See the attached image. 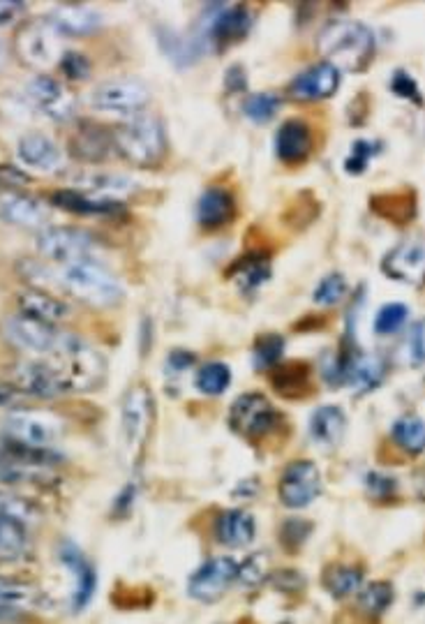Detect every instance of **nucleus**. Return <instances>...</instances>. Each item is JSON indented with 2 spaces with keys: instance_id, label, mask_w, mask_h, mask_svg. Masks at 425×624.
<instances>
[{
  "instance_id": "nucleus-28",
  "label": "nucleus",
  "mask_w": 425,
  "mask_h": 624,
  "mask_svg": "<svg viewBox=\"0 0 425 624\" xmlns=\"http://www.w3.org/2000/svg\"><path fill=\"white\" fill-rule=\"evenodd\" d=\"M0 215H3L7 222L19 227H44L49 220V213L44 204H40L33 197L14 195V192L0 195Z\"/></svg>"
},
{
  "instance_id": "nucleus-27",
  "label": "nucleus",
  "mask_w": 425,
  "mask_h": 624,
  "mask_svg": "<svg viewBox=\"0 0 425 624\" xmlns=\"http://www.w3.org/2000/svg\"><path fill=\"white\" fill-rule=\"evenodd\" d=\"M275 151L287 165H298V162L308 160L312 151V135L308 125L303 121H287L275 135Z\"/></svg>"
},
{
  "instance_id": "nucleus-31",
  "label": "nucleus",
  "mask_w": 425,
  "mask_h": 624,
  "mask_svg": "<svg viewBox=\"0 0 425 624\" xmlns=\"http://www.w3.org/2000/svg\"><path fill=\"white\" fill-rule=\"evenodd\" d=\"M35 601V590L26 583L0 578V622L17 620Z\"/></svg>"
},
{
  "instance_id": "nucleus-36",
  "label": "nucleus",
  "mask_w": 425,
  "mask_h": 624,
  "mask_svg": "<svg viewBox=\"0 0 425 624\" xmlns=\"http://www.w3.org/2000/svg\"><path fill=\"white\" fill-rule=\"evenodd\" d=\"M231 384V370L227 363L213 361L206 363L197 370V389L206 396H220L225 393Z\"/></svg>"
},
{
  "instance_id": "nucleus-12",
  "label": "nucleus",
  "mask_w": 425,
  "mask_h": 624,
  "mask_svg": "<svg viewBox=\"0 0 425 624\" xmlns=\"http://www.w3.org/2000/svg\"><path fill=\"white\" fill-rule=\"evenodd\" d=\"M61 433V421L44 412H14L5 421V437L40 449L54 447V442L61 437Z\"/></svg>"
},
{
  "instance_id": "nucleus-51",
  "label": "nucleus",
  "mask_w": 425,
  "mask_h": 624,
  "mask_svg": "<svg viewBox=\"0 0 425 624\" xmlns=\"http://www.w3.org/2000/svg\"><path fill=\"white\" fill-rule=\"evenodd\" d=\"M28 176L24 172H19L17 167L10 165H0V185H26Z\"/></svg>"
},
{
  "instance_id": "nucleus-33",
  "label": "nucleus",
  "mask_w": 425,
  "mask_h": 624,
  "mask_svg": "<svg viewBox=\"0 0 425 624\" xmlns=\"http://www.w3.org/2000/svg\"><path fill=\"white\" fill-rule=\"evenodd\" d=\"M28 546L31 539L26 520L0 514V560H19L26 555Z\"/></svg>"
},
{
  "instance_id": "nucleus-42",
  "label": "nucleus",
  "mask_w": 425,
  "mask_h": 624,
  "mask_svg": "<svg viewBox=\"0 0 425 624\" xmlns=\"http://www.w3.org/2000/svg\"><path fill=\"white\" fill-rule=\"evenodd\" d=\"M409 317V308L405 303H386V306L377 312L375 317V331L379 336H393L405 326Z\"/></svg>"
},
{
  "instance_id": "nucleus-20",
  "label": "nucleus",
  "mask_w": 425,
  "mask_h": 624,
  "mask_svg": "<svg viewBox=\"0 0 425 624\" xmlns=\"http://www.w3.org/2000/svg\"><path fill=\"white\" fill-rule=\"evenodd\" d=\"M335 373L342 382H347L356 393H368L377 389L384 380V361L372 354H349L338 363Z\"/></svg>"
},
{
  "instance_id": "nucleus-16",
  "label": "nucleus",
  "mask_w": 425,
  "mask_h": 624,
  "mask_svg": "<svg viewBox=\"0 0 425 624\" xmlns=\"http://www.w3.org/2000/svg\"><path fill=\"white\" fill-rule=\"evenodd\" d=\"M26 98L33 102L35 109H40L44 116L54 121H70L77 109V100L67 91L61 81L49 77V74H37L26 84Z\"/></svg>"
},
{
  "instance_id": "nucleus-6",
  "label": "nucleus",
  "mask_w": 425,
  "mask_h": 624,
  "mask_svg": "<svg viewBox=\"0 0 425 624\" xmlns=\"http://www.w3.org/2000/svg\"><path fill=\"white\" fill-rule=\"evenodd\" d=\"M14 51L21 61L35 70L54 68L65 54L61 49V35L54 31L47 17L21 28L17 40H14Z\"/></svg>"
},
{
  "instance_id": "nucleus-32",
  "label": "nucleus",
  "mask_w": 425,
  "mask_h": 624,
  "mask_svg": "<svg viewBox=\"0 0 425 624\" xmlns=\"http://www.w3.org/2000/svg\"><path fill=\"white\" fill-rule=\"evenodd\" d=\"M372 211L393 222V225H405L416 215V195L409 190L377 195L372 197Z\"/></svg>"
},
{
  "instance_id": "nucleus-45",
  "label": "nucleus",
  "mask_w": 425,
  "mask_h": 624,
  "mask_svg": "<svg viewBox=\"0 0 425 624\" xmlns=\"http://www.w3.org/2000/svg\"><path fill=\"white\" fill-rule=\"evenodd\" d=\"M0 514L21 518L28 523V520H33L37 516V509L33 507L31 502L21 500L19 495H12V493H7V490L0 488Z\"/></svg>"
},
{
  "instance_id": "nucleus-9",
  "label": "nucleus",
  "mask_w": 425,
  "mask_h": 624,
  "mask_svg": "<svg viewBox=\"0 0 425 624\" xmlns=\"http://www.w3.org/2000/svg\"><path fill=\"white\" fill-rule=\"evenodd\" d=\"M5 336L24 352L54 356L61 349L67 331H58L54 324L37 322L26 315H14L5 322Z\"/></svg>"
},
{
  "instance_id": "nucleus-23",
  "label": "nucleus",
  "mask_w": 425,
  "mask_h": 624,
  "mask_svg": "<svg viewBox=\"0 0 425 624\" xmlns=\"http://www.w3.org/2000/svg\"><path fill=\"white\" fill-rule=\"evenodd\" d=\"M234 213H236L234 195L225 188H218V185L208 188L197 202V222L204 229H220L229 225Z\"/></svg>"
},
{
  "instance_id": "nucleus-48",
  "label": "nucleus",
  "mask_w": 425,
  "mask_h": 624,
  "mask_svg": "<svg viewBox=\"0 0 425 624\" xmlns=\"http://www.w3.org/2000/svg\"><path fill=\"white\" fill-rule=\"evenodd\" d=\"M58 65H61L65 77L77 79V81L86 79L88 74H91V63H88V58L84 54H79V51H65Z\"/></svg>"
},
{
  "instance_id": "nucleus-47",
  "label": "nucleus",
  "mask_w": 425,
  "mask_h": 624,
  "mask_svg": "<svg viewBox=\"0 0 425 624\" xmlns=\"http://www.w3.org/2000/svg\"><path fill=\"white\" fill-rule=\"evenodd\" d=\"M391 91L398 95V98H405L409 102H416V104H423V98H421V91H419V84L409 77V74L405 70H398L393 74L391 79Z\"/></svg>"
},
{
  "instance_id": "nucleus-44",
  "label": "nucleus",
  "mask_w": 425,
  "mask_h": 624,
  "mask_svg": "<svg viewBox=\"0 0 425 624\" xmlns=\"http://www.w3.org/2000/svg\"><path fill=\"white\" fill-rule=\"evenodd\" d=\"M405 359L412 368H419L425 363V319L416 322L407 333Z\"/></svg>"
},
{
  "instance_id": "nucleus-43",
  "label": "nucleus",
  "mask_w": 425,
  "mask_h": 624,
  "mask_svg": "<svg viewBox=\"0 0 425 624\" xmlns=\"http://www.w3.org/2000/svg\"><path fill=\"white\" fill-rule=\"evenodd\" d=\"M347 294V280L342 273H328V276L319 282L317 289H315V299L317 306H335V303H340L342 299H345Z\"/></svg>"
},
{
  "instance_id": "nucleus-41",
  "label": "nucleus",
  "mask_w": 425,
  "mask_h": 624,
  "mask_svg": "<svg viewBox=\"0 0 425 624\" xmlns=\"http://www.w3.org/2000/svg\"><path fill=\"white\" fill-rule=\"evenodd\" d=\"M282 349H285V340L275 333H266L255 343L252 349V359H255L257 370H268L275 368V363L282 359Z\"/></svg>"
},
{
  "instance_id": "nucleus-30",
  "label": "nucleus",
  "mask_w": 425,
  "mask_h": 624,
  "mask_svg": "<svg viewBox=\"0 0 425 624\" xmlns=\"http://www.w3.org/2000/svg\"><path fill=\"white\" fill-rule=\"evenodd\" d=\"M70 181L74 185H81V188L93 192V195H128L134 190V183L130 178H125L121 174H111V172H100V169H77V172L70 174Z\"/></svg>"
},
{
  "instance_id": "nucleus-10",
  "label": "nucleus",
  "mask_w": 425,
  "mask_h": 624,
  "mask_svg": "<svg viewBox=\"0 0 425 624\" xmlns=\"http://www.w3.org/2000/svg\"><path fill=\"white\" fill-rule=\"evenodd\" d=\"M322 493V474L310 460H294L282 472L278 495L287 509H305Z\"/></svg>"
},
{
  "instance_id": "nucleus-5",
  "label": "nucleus",
  "mask_w": 425,
  "mask_h": 624,
  "mask_svg": "<svg viewBox=\"0 0 425 624\" xmlns=\"http://www.w3.org/2000/svg\"><path fill=\"white\" fill-rule=\"evenodd\" d=\"M35 245L42 257L65 266L93 259L98 241H95V236L91 232L79 227H44L42 232L37 234Z\"/></svg>"
},
{
  "instance_id": "nucleus-7",
  "label": "nucleus",
  "mask_w": 425,
  "mask_h": 624,
  "mask_svg": "<svg viewBox=\"0 0 425 624\" xmlns=\"http://www.w3.org/2000/svg\"><path fill=\"white\" fill-rule=\"evenodd\" d=\"M280 414L262 393H243L229 410V426L245 440H262L278 426Z\"/></svg>"
},
{
  "instance_id": "nucleus-39",
  "label": "nucleus",
  "mask_w": 425,
  "mask_h": 624,
  "mask_svg": "<svg viewBox=\"0 0 425 624\" xmlns=\"http://www.w3.org/2000/svg\"><path fill=\"white\" fill-rule=\"evenodd\" d=\"M243 109H245V116H248L250 121H255L259 125L268 123L275 114H278L280 95L268 93V91L266 93H255V95H250L248 100H245Z\"/></svg>"
},
{
  "instance_id": "nucleus-46",
  "label": "nucleus",
  "mask_w": 425,
  "mask_h": 624,
  "mask_svg": "<svg viewBox=\"0 0 425 624\" xmlns=\"http://www.w3.org/2000/svg\"><path fill=\"white\" fill-rule=\"evenodd\" d=\"M375 153H377V146L370 144V141H354L352 153H349L345 160V169L349 174H363L370 158Z\"/></svg>"
},
{
  "instance_id": "nucleus-35",
  "label": "nucleus",
  "mask_w": 425,
  "mask_h": 624,
  "mask_svg": "<svg viewBox=\"0 0 425 624\" xmlns=\"http://www.w3.org/2000/svg\"><path fill=\"white\" fill-rule=\"evenodd\" d=\"M393 440L398 447L407 453H423L425 451V423L414 414L402 416L393 423Z\"/></svg>"
},
{
  "instance_id": "nucleus-29",
  "label": "nucleus",
  "mask_w": 425,
  "mask_h": 624,
  "mask_svg": "<svg viewBox=\"0 0 425 624\" xmlns=\"http://www.w3.org/2000/svg\"><path fill=\"white\" fill-rule=\"evenodd\" d=\"M111 148H114V137L98 125H86L70 141V153L79 162H88V165L107 160Z\"/></svg>"
},
{
  "instance_id": "nucleus-50",
  "label": "nucleus",
  "mask_w": 425,
  "mask_h": 624,
  "mask_svg": "<svg viewBox=\"0 0 425 624\" xmlns=\"http://www.w3.org/2000/svg\"><path fill=\"white\" fill-rule=\"evenodd\" d=\"M26 5L19 0H0V26H10L24 14Z\"/></svg>"
},
{
  "instance_id": "nucleus-14",
  "label": "nucleus",
  "mask_w": 425,
  "mask_h": 624,
  "mask_svg": "<svg viewBox=\"0 0 425 624\" xmlns=\"http://www.w3.org/2000/svg\"><path fill=\"white\" fill-rule=\"evenodd\" d=\"M382 271L391 280L405 282V285L421 287L425 282V239L423 236H409L400 241L391 252H386Z\"/></svg>"
},
{
  "instance_id": "nucleus-4",
  "label": "nucleus",
  "mask_w": 425,
  "mask_h": 624,
  "mask_svg": "<svg viewBox=\"0 0 425 624\" xmlns=\"http://www.w3.org/2000/svg\"><path fill=\"white\" fill-rule=\"evenodd\" d=\"M153 419L155 407L151 391L146 389V384H134L121 403V433L125 451H128L132 463L141 458V451H144L148 435H151Z\"/></svg>"
},
{
  "instance_id": "nucleus-25",
  "label": "nucleus",
  "mask_w": 425,
  "mask_h": 624,
  "mask_svg": "<svg viewBox=\"0 0 425 624\" xmlns=\"http://www.w3.org/2000/svg\"><path fill=\"white\" fill-rule=\"evenodd\" d=\"M257 523L248 511L229 509L215 520V539L227 548H243L255 539Z\"/></svg>"
},
{
  "instance_id": "nucleus-2",
  "label": "nucleus",
  "mask_w": 425,
  "mask_h": 624,
  "mask_svg": "<svg viewBox=\"0 0 425 624\" xmlns=\"http://www.w3.org/2000/svg\"><path fill=\"white\" fill-rule=\"evenodd\" d=\"M114 148L137 167H155L167 153V135L158 116L141 111L111 132Z\"/></svg>"
},
{
  "instance_id": "nucleus-49",
  "label": "nucleus",
  "mask_w": 425,
  "mask_h": 624,
  "mask_svg": "<svg viewBox=\"0 0 425 624\" xmlns=\"http://www.w3.org/2000/svg\"><path fill=\"white\" fill-rule=\"evenodd\" d=\"M262 557H250L243 564H238V581L245 585H257L266 578V567H259Z\"/></svg>"
},
{
  "instance_id": "nucleus-26",
  "label": "nucleus",
  "mask_w": 425,
  "mask_h": 624,
  "mask_svg": "<svg viewBox=\"0 0 425 624\" xmlns=\"http://www.w3.org/2000/svg\"><path fill=\"white\" fill-rule=\"evenodd\" d=\"M310 437L317 447H338L347 430V414L338 405H324L310 416Z\"/></svg>"
},
{
  "instance_id": "nucleus-11",
  "label": "nucleus",
  "mask_w": 425,
  "mask_h": 624,
  "mask_svg": "<svg viewBox=\"0 0 425 624\" xmlns=\"http://www.w3.org/2000/svg\"><path fill=\"white\" fill-rule=\"evenodd\" d=\"M14 386L35 398H58L72 391L56 361H24L14 370Z\"/></svg>"
},
{
  "instance_id": "nucleus-54",
  "label": "nucleus",
  "mask_w": 425,
  "mask_h": 624,
  "mask_svg": "<svg viewBox=\"0 0 425 624\" xmlns=\"http://www.w3.org/2000/svg\"><path fill=\"white\" fill-rule=\"evenodd\" d=\"M5 61H7V44L5 40H0V68H3Z\"/></svg>"
},
{
  "instance_id": "nucleus-3",
  "label": "nucleus",
  "mask_w": 425,
  "mask_h": 624,
  "mask_svg": "<svg viewBox=\"0 0 425 624\" xmlns=\"http://www.w3.org/2000/svg\"><path fill=\"white\" fill-rule=\"evenodd\" d=\"M56 278L72 296H77L84 303H91L95 308H109L123 301L121 282L95 259L65 264Z\"/></svg>"
},
{
  "instance_id": "nucleus-15",
  "label": "nucleus",
  "mask_w": 425,
  "mask_h": 624,
  "mask_svg": "<svg viewBox=\"0 0 425 624\" xmlns=\"http://www.w3.org/2000/svg\"><path fill=\"white\" fill-rule=\"evenodd\" d=\"M58 560L63 567L70 571L74 578V590H72V611L81 613L86 611V606L91 604L95 590H98V574L95 567L88 562L84 551L70 539H63L58 544Z\"/></svg>"
},
{
  "instance_id": "nucleus-53",
  "label": "nucleus",
  "mask_w": 425,
  "mask_h": 624,
  "mask_svg": "<svg viewBox=\"0 0 425 624\" xmlns=\"http://www.w3.org/2000/svg\"><path fill=\"white\" fill-rule=\"evenodd\" d=\"M19 396H21V391L17 389V386L0 382V407H5V405H10V403H17Z\"/></svg>"
},
{
  "instance_id": "nucleus-34",
  "label": "nucleus",
  "mask_w": 425,
  "mask_h": 624,
  "mask_svg": "<svg viewBox=\"0 0 425 624\" xmlns=\"http://www.w3.org/2000/svg\"><path fill=\"white\" fill-rule=\"evenodd\" d=\"M229 278H234L243 292H255L259 285H264L271 278V262L266 257L248 255L229 271Z\"/></svg>"
},
{
  "instance_id": "nucleus-37",
  "label": "nucleus",
  "mask_w": 425,
  "mask_h": 624,
  "mask_svg": "<svg viewBox=\"0 0 425 624\" xmlns=\"http://www.w3.org/2000/svg\"><path fill=\"white\" fill-rule=\"evenodd\" d=\"M324 585L333 597H349L363 588V571L354 567H335L326 571Z\"/></svg>"
},
{
  "instance_id": "nucleus-52",
  "label": "nucleus",
  "mask_w": 425,
  "mask_h": 624,
  "mask_svg": "<svg viewBox=\"0 0 425 624\" xmlns=\"http://www.w3.org/2000/svg\"><path fill=\"white\" fill-rule=\"evenodd\" d=\"M192 363H195V356H192L190 352H183V349H176L174 354L169 356V370H178V373H181V370H185V368H190Z\"/></svg>"
},
{
  "instance_id": "nucleus-40",
  "label": "nucleus",
  "mask_w": 425,
  "mask_h": 624,
  "mask_svg": "<svg viewBox=\"0 0 425 624\" xmlns=\"http://www.w3.org/2000/svg\"><path fill=\"white\" fill-rule=\"evenodd\" d=\"M359 592V604L365 613L379 615L393 604V588L389 583H370Z\"/></svg>"
},
{
  "instance_id": "nucleus-38",
  "label": "nucleus",
  "mask_w": 425,
  "mask_h": 624,
  "mask_svg": "<svg viewBox=\"0 0 425 624\" xmlns=\"http://www.w3.org/2000/svg\"><path fill=\"white\" fill-rule=\"evenodd\" d=\"M273 384L282 396H296V389H308V366L303 363H289L273 373Z\"/></svg>"
},
{
  "instance_id": "nucleus-1",
  "label": "nucleus",
  "mask_w": 425,
  "mask_h": 624,
  "mask_svg": "<svg viewBox=\"0 0 425 624\" xmlns=\"http://www.w3.org/2000/svg\"><path fill=\"white\" fill-rule=\"evenodd\" d=\"M317 47L338 72H363L375 56V35L359 21L338 19L324 28Z\"/></svg>"
},
{
  "instance_id": "nucleus-24",
  "label": "nucleus",
  "mask_w": 425,
  "mask_h": 624,
  "mask_svg": "<svg viewBox=\"0 0 425 624\" xmlns=\"http://www.w3.org/2000/svg\"><path fill=\"white\" fill-rule=\"evenodd\" d=\"M17 303L21 315L37 319V322L44 324L65 322V319L72 315V310L65 301L56 299V296H51L47 292H37V289H26V292H21L17 296Z\"/></svg>"
},
{
  "instance_id": "nucleus-8",
  "label": "nucleus",
  "mask_w": 425,
  "mask_h": 624,
  "mask_svg": "<svg viewBox=\"0 0 425 624\" xmlns=\"http://www.w3.org/2000/svg\"><path fill=\"white\" fill-rule=\"evenodd\" d=\"M91 102L93 109L98 111H107V114H141L148 102H151V91L144 81L139 79H109L100 84L95 91L91 93Z\"/></svg>"
},
{
  "instance_id": "nucleus-17",
  "label": "nucleus",
  "mask_w": 425,
  "mask_h": 624,
  "mask_svg": "<svg viewBox=\"0 0 425 624\" xmlns=\"http://www.w3.org/2000/svg\"><path fill=\"white\" fill-rule=\"evenodd\" d=\"M338 86L340 72L324 61L298 74L292 84H289L287 93L289 98L296 102H315L331 98V95H335V91H338Z\"/></svg>"
},
{
  "instance_id": "nucleus-21",
  "label": "nucleus",
  "mask_w": 425,
  "mask_h": 624,
  "mask_svg": "<svg viewBox=\"0 0 425 624\" xmlns=\"http://www.w3.org/2000/svg\"><path fill=\"white\" fill-rule=\"evenodd\" d=\"M47 21L61 37H84L102 26V14L86 5H61Z\"/></svg>"
},
{
  "instance_id": "nucleus-18",
  "label": "nucleus",
  "mask_w": 425,
  "mask_h": 624,
  "mask_svg": "<svg viewBox=\"0 0 425 624\" xmlns=\"http://www.w3.org/2000/svg\"><path fill=\"white\" fill-rule=\"evenodd\" d=\"M17 158L21 160V165L42 174H54L63 167L61 148L56 146L54 139L40 135V132H28L19 139Z\"/></svg>"
},
{
  "instance_id": "nucleus-22",
  "label": "nucleus",
  "mask_w": 425,
  "mask_h": 624,
  "mask_svg": "<svg viewBox=\"0 0 425 624\" xmlns=\"http://www.w3.org/2000/svg\"><path fill=\"white\" fill-rule=\"evenodd\" d=\"M51 204L63 208V211L77 215H118L123 213V204L114 197L93 195V192L81 190H58L51 195Z\"/></svg>"
},
{
  "instance_id": "nucleus-19",
  "label": "nucleus",
  "mask_w": 425,
  "mask_h": 624,
  "mask_svg": "<svg viewBox=\"0 0 425 624\" xmlns=\"http://www.w3.org/2000/svg\"><path fill=\"white\" fill-rule=\"evenodd\" d=\"M252 28V14L243 5L220 7L215 14L211 26H208V40L215 49H227L231 44L245 40V35Z\"/></svg>"
},
{
  "instance_id": "nucleus-13",
  "label": "nucleus",
  "mask_w": 425,
  "mask_h": 624,
  "mask_svg": "<svg viewBox=\"0 0 425 624\" xmlns=\"http://www.w3.org/2000/svg\"><path fill=\"white\" fill-rule=\"evenodd\" d=\"M238 578V562L231 557H213L201 564V567L190 576L188 581V594L192 599L204 601H218L225 594L231 583Z\"/></svg>"
}]
</instances>
